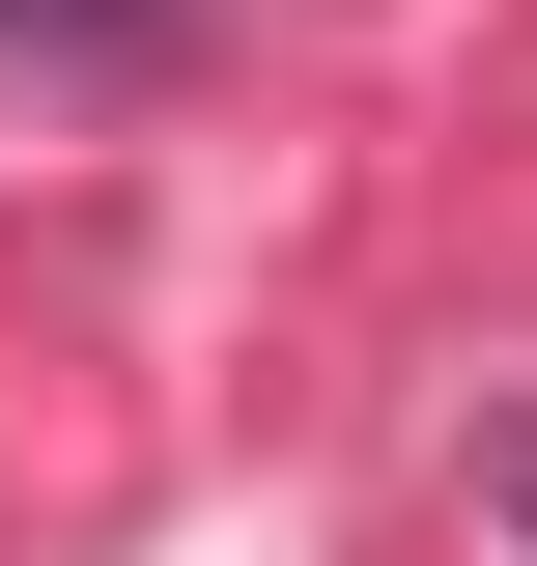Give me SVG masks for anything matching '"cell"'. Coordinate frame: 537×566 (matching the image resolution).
<instances>
[{"mask_svg":"<svg viewBox=\"0 0 537 566\" xmlns=\"http://www.w3.org/2000/svg\"><path fill=\"white\" fill-rule=\"evenodd\" d=\"M255 0H0V114H170Z\"/></svg>","mask_w":537,"mask_h":566,"instance_id":"6da1fadb","label":"cell"},{"mask_svg":"<svg viewBox=\"0 0 537 566\" xmlns=\"http://www.w3.org/2000/svg\"><path fill=\"white\" fill-rule=\"evenodd\" d=\"M481 510H509V538H537V397H481Z\"/></svg>","mask_w":537,"mask_h":566,"instance_id":"7a4b0ae2","label":"cell"}]
</instances>
